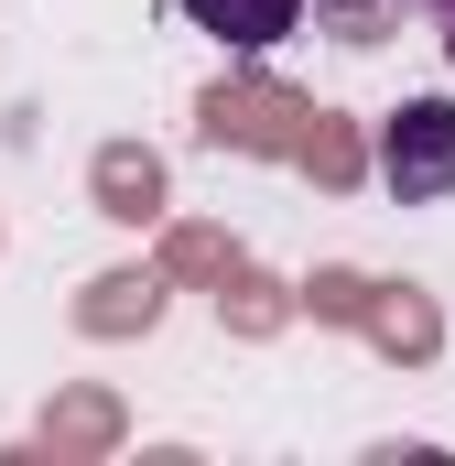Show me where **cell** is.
<instances>
[{
    "label": "cell",
    "mask_w": 455,
    "mask_h": 466,
    "mask_svg": "<svg viewBox=\"0 0 455 466\" xmlns=\"http://www.w3.org/2000/svg\"><path fill=\"white\" fill-rule=\"evenodd\" d=\"M379 185L401 207H445L455 196V98H401L379 119Z\"/></svg>",
    "instance_id": "1"
},
{
    "label": "cell",
    "mask_w": 455,
    "mask_h": 466,
    "mask_svg": "<svg viewBox=\"0 0 455 466\" xmlns=\"http://www.w3.org/2000/svg\"><path fill=\"white\" fill-rule=\"evenodd\" d=\"M196 33H217L228 55H271L282 33H304V0H185Z\"/></svg>",
    "instance_id": "2"
},
{
    "label": "cell",
    "mask_w": 455,
    "mask_h": 466,
    "mask_svg": "<svg viewBox=\"0 0 455 466\" xmlns=\"http://www.w3.org/2000/svg\"><path fill=\"white\" fill-rule=\"evenodd\" d=\"M423 22H434V33H445V44H455V0H423Z\"/></svg>",
    "instance_id": "3"
}]
</instances>
